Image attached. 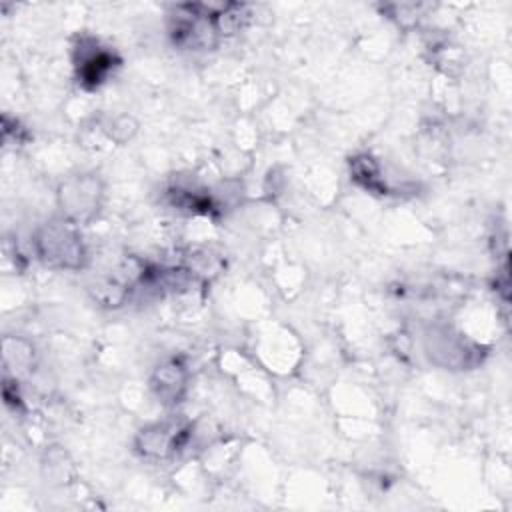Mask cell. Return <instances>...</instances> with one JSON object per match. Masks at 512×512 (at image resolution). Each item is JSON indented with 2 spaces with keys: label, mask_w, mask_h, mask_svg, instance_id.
Wrapping results in <instances>:
<instances>
[{
  "label": "cell",
  "mask_w": 512,
  "mask_h": 512,
  "mask_svg": "<svg viewBox=\"0 0 512 512\" xmlns=\"http://www.w3.org/2000/svg\"><path fill=\"white\" fill-rule=\"evenodd\" d=\"M34 246L38 258L50 268L80 270L86 264V246L78 224L66 216L52 218L36 230Z\"/></svg>",
  "instance_id": "1"
},
{
  "label": "cell",
  "mask_w": 512,
  "mask_h": 512,
  "mask_svg": "<svg viewBox=\"0 0 512 512\" xmlns=\"http://www.w3.org/2000/svg\"><path fill=\"white\" fill-rule=\"evenodd\" d=\"M62 216L80 224L96 216L102 202V182L96 174H76L58 190Z\"/></svg>",
  "instance_id": "2"
},
{
  "label": "cell",
  "mask_w": 512,
  "mask_h": 512,
  "mask_svg": "<svg viewBox=\"0 0 512 512\" xmlns=\"http://www.w3.org/2000/svg\"><path fill=\"white\" fill-rule=\"evenodd\" d=\"M188 426L168 420L146 426L136 436V450L148 458H166L184 446Z\"/></svg>",
  "instance_id": "3"
},
{
  "label": "cell",
  "mask_w": 512,
  "mask_h": 512,
  "mask_svg": "<svg viewBox=\"0 0 512 512\" xmlns=\"http://www.w3.org/2000/svg\"><path fill=\"white\" fill-rule=\"evenodd\" d=\"M76 52H78V60H76L78 82L86 90L98 88L108 78L112 68L120 64V60L112 50L98 46V42L92 38L82 40Z\"/></svg>",
  "instance_id": "4"
},
{
  "label": "cell",
  "mask_w": 512,
  "mask_h": 512,
  "mask_svg": "<svg viewBox=\"0 0 512 512\" xmlns=\"http://www.w3.org/2000/svg\"><path fill=\"white\" fill-rule=\"evenodd\" d=\"M186 380H188V372H186V366L172 358L164 364H160L150 380V386L156 394V398L162 402V404H176L180 402L184 390H186Z\"/></svg>",
  "instance_id": "5"
},
{
  "label": "cell",
  "mask_w": 512,
  "mask_h": 512,
  "mask_svg": "<svg viewBox=\"0 0 512 512\" xmlns=\"http://www.w3.org/2000/svg\"><path fill=\"white\" fill-rule=\"evenodd\" d=\"M350 168H352V178L360 186H364L370 192H382L384 184H382L378 166H376V162L370 156H366V154L364 156H356L350 162ZM384 192H386V188H384Z\"/></svg>",
  "instance_id": "6"
}]
</instances>
